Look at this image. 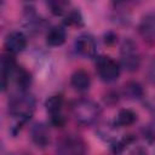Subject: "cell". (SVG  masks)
<instances>
[{
  "instance_id": "6da1fadb",
  "label": "cell",
  "mask_w": 155,
  "mask_h": 155,
  "mask_svg": "<svg viewBox=\"0 0 155 155\" xmlns=\"http://www.w3.org/2000/svg\"><path fill=\"white\" fill-rule=\"evenodd\" d=\"M71 113L75 121L81 126H91L93 125L99 115H101V107L91 101V99H79L73 103Z\"/></svg>"
},
{
  "instance_id": "7a4b0ae2",
  "label": "cell",
  "mask_w": 155,
  "mask_h": 155,
  "mask_svg": "<svg viewBox=\"0 0 155 155\" xmlns=\"http://www.w3.org/2000/svg\"><path fill=\"white\" fill-rule=\"evenodd\" d=\"M121 59H120V65L128 73H133L138 70L140 65V57L137 50V45L131 40L126 39L121 44Z\"/></svg>"
},
{
  "instance_id": "3957f363",
  "label": "cell",
  "mask_w": 155,
  "mask_h": 155,
  "mask_svg": "<svg viewBox=\"0 0 155 155\" xmlns=\"http://www.w3.org/2000/svg\"><path fill=\"white\" fill-rule=\"evenodd\" d=\"M120 64L108 56L99 57L97 59V71L102 81L104 82H114L120 76Z\"/></svg>"
},
{
  "instance_id": "277c9868",
  "label": "cell",
  "mask_w": 155,
  "mask_h": 155,
  "mask_svg": "<svg viewBox=\"0 0 155 155\" xmlns=\"http://www.w3.org/2000/svg\"><path fill=\"white\" fill-rule=\"evenodd\" d=\"M57 151L59 154H84L86 151V143L79 134H67L59 140Z\"/></svg>"
},
{
  "instance_id": "5b68a950",
  "label": "cell",
  "mask_w": 155,
  "mask_h": 155,
  "mask_svg": "<svg viewBox=\"0 0 155 155\" xmlns=\"http://www.w3.org/2000/svg\"><path fill=\"white\" fill-rule=\"evenodd\" d=\"M74 47L75 51L79 56L84 57V58H93L96 56L97 52V45H96V40L94 38L88 34V33H84L80 34L74 42Z\"/></svg>"
},
{
  "instance_id": "8992f818",
  "label": "cell",
  "mask_w": 155,
  "mask_h": 155,
  "mask_svg": "<svg viewBox=\"0 0 155 155\" xmlns=\"http://www.w3.org/2000/svg\"><path fill=\"white\" fill-rule=\"evenodd\" d=\"M138 31L144 40L155 41V11H150L142 17Z\"/></svg>"
},
{
  "instance_id": "52a82bcc",
  "label": "cell",
  "mask_w": 155,
  "mask_h": 155,
  "mask_svg": "<svg viewBox=\"0 0 155 155\" xmlns=\"http://www.w3.org/2000/svg\"><path fill=\"white\" fill-rule=\"evenodd\" d=\"M5 47L12 54L21 53L27 47V36L21 31H11L5 39Z\"/></svg>"
},
{
  "instance_id": "ba28073f",
  "label": "cell",
  "mask_w": 155,
  "mask_h": 155,
  "mask_svg": "<svg viewBox=\"0 0 155 155\" xmlns=\"http://www.w3.org/2000/svg\"><path fill=\"white\" fill-rule=\"evenodd\" d=\"M30 136L33 143L38 148H46L50 144V131L44 122H36L30 128Z\"/></svg>"
},
{
  "instance_id": "9c48e42d",
  "label": "cell",
  "mask_w": 155,
  "mask_h": 155,
  "mask_svg": "<svg viewBox=\"0 0 155 155\" xmlns=\"http://www.w3.org/2000/svg\"><path fill=\"white\" fill-rule=\"evenodd\" d=\"M70 85L71 87L78 92H85L90 88L91 85V78L88 73L84 69H78L73 73L70 78Z\"/></svg>"
},
{
  "instance_id": "30bf717a",
  "label": "cell",
  "mask_w": 155,
  "mask_h": 155,
  "mask_svg": "<svg viewBox=\"0 0 155 155\" xmlns=\"http://www.w3.org/2000/svg\"><path fill=\"white\" fill-rule=\"evenodd\" d=\"M67 40V31L62 25L51 27L46 34V42L52 47L61 46Z\"/></svg>"
},
{
  "instance_id": "8fae6325",
  "label": "cell",
  "mask_w": 155,
  "mask_h": 155,
  "mask_svg": "<svg viewBox=\"0 0 155 155\" xmlns=\"http://www.w3.org/2000/svg\"><path fill=\"white\" fill-rule=\"evenodd\" d=\"M122 93H124V97L126 99L138 101V99L143 98L144 90H143V86L139 82H137V81H128V82H126L124 85Z\"/></svg>"
},
{
  "instance_id": "7c38bea8",
  "label": "cell",
  "mask_w": 155,
  "mask_h": 155,
  "mask_svg": "<svg viewBox=\"0 0 155 155\" xmlns=\"http://www.w3.org/2000/svg\"><path fill=\"white\" fill-rule=\"evenodd\" d=\"M137 121V114L131 109H121L114 121V126L117 127H128Z\"/></svg>"
},
{
  "instance_id": "4fadbf2b",
  "label": "cell",
  "mask_w": 155,
  "mask_h": 155,
  "mask_svg": "<svg viewBox=\"0 0 155 155\" xmlns=\"http://www.w3.org/2000/svg\"><path fill=\"white\" fill-rule=\"evenodd\" d=\"M12 76L15 78L17 87L22 92H24L30 86V84H31V75H30V73L28 70H25L24 68H22V67H17V69L15 70Z\"/></svg>"
},
{
  "instance_id": "5bb4252c",
  "label": "cell",
  "mask_w": 155,
  "mask_h": 155,
  "mask_svg": "<svg viewBox=\"0 0 155 155\" xmlns=\"http://www.w3.org/2000/svg\"><path fill=\"white\" fill-rule=\"evenodd\" d=\"M45 107H46V110L50 113V115L61 113L62 107H63V97L59 94L48 97L45 102Z\"/></svg>"
},
{
  "instance_id": "9a60e30c",
  "label": "cell",
  "mask_w": 155,
  "mask_h": 155,
  "mask_svg": "<svg viewBox=\"0 0 155 155\" xmlns=\"http://www.w3.org/2000/svg\"><path fill=\"white\" fill-rule=\"evenodd\" d=\"M51 12L56 16L63 15L69 6V0H46Z\"/></svg>"
},
{
  "instance_id": "2e32d148",
  "label": "cell",
  "mask_w": 155,
  "mask_h": 155,
  "mask_svg": "<svg viewBox=\"0 0 155 155\" xmlns=\"http://www.w3.org/2000/svg\"><path fill=\"white\" fill-rule=\"evenodd\" d=\"M64 24L69 27H80L82 25V16L78 10H73L68 12L64 17Z\"/></svg>"
},
{
  "instance_id": "e0dca14e",
  "label": "cell",
  "mask_w": 155,
  "mask_h": 155,
  "mask_svg": "<svg viewBox=\"0 0 155 155\" xmlns=\"http://www.w3.org/2000/svg\"><path fill=\"white\" fill-rule=\"evenodd\" d=\"M65 116L62 114V113H56V114H52L51 115V119H50V122L52 126L54 127H63L65 125Z\"/></svg>"
},
{
  "instance_id": "ac0fdd59",
  "label": "cell",
  "mask_w": 155,
  "mask_h": 155,
  "mask_svg": "<svg viewBox=\"0 0 155 155\" xmlns=\"http://www.w3.org/2000/svg\"><path fill=\"white\" fill-rule=\"evenodd\" d=\"M147 78L151 85H155V57L151 59V62L148 65L147 70Z\"/></svg>"
},
{
  "instance_id": "d6986e66",
  "label": "cell",
  "mask_w": 155,
  "mask_h": 155,
  "mask_svg": "<svg viewBox=\"0 0 155 155\" xmlns=\"http://www.w3.org/2000/svg\"><path fill=\"white\" fill-rule=\"evenodd\" d=\"M143 136L148 142H154L155 140V128L151 126H147L143 128Z\"/></svg>"
},
{
  "instance_id": "ffe728a7",
  "label": "cell",
  "mask_w": 155,
  "mask_h": 155,
  "mask_svg": "<svg viewBox=\"0 0 155 155\" xmlns=\"http://www.w3.org/2000/svg\"><path fill=\"white\" fill-rule=\"evenodd\" d=\"M116 40H117V35L114 34L113 31H108L104 34V42L107 45H114L116 42Z\"/></svg>"
},
{
  "instance_id": "44dd1931",
  "label": "cell",
  "mask_w": 155,
  "mask_h": 155,
  "mask_svg": "<svg viewBox=\"0 0 155 155\" xmlns=\"http://www.w3.org/2000/svg\"><path fill=\"white\" fill-rule=\"evenodd\" d=\"M148 109L155 115V99H153V101H150V102H148Z\"/></svg>"
},
{
  "instance_id": "7402d4cb",
  "label": "cell",
  "mask_w": 155,
  "mask_h": 155,
  "mask_svg": "<svg viewBox=\"0 0 155 155\" xmlns=\"http://www.w3.org/2000/svg\"><path fill=\"white\" fill-rule=\"evenodd\" d=\"M127 1H130V0H113V2H114L115 5H121V4H125V2H127Z\"/></svg>"
}]
</instances>
